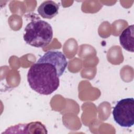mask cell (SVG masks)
<instances>
[{"label":"cell","mask_w":134,"mask_h":134,"mask_svg":"<svg viewBox=\"0 0 134 134\" xmlns=\"http://www.w3.org/2000/svg\"><path fill=\"white\" fill-rule=\"evenodd\" d=\"M61 76L53 64L38 60L29 69L27 81L30 87L35 92L48 95L58 89Z\"/></svg>","instance_id":"1"},{"label":"cell","mask_w":134,"mask_h":134,"mask_svg":"<svg viewBox=\"0 0 134 134\" xmlns=\"http://www.w3.org/2000/svg\"><path fill=\"white\" fill-rule=\"evenodd\" d=\"M53 37L51 26L47 21L34 20L25 28L23 38L28 44L36 48H42L49 44Z\"/></svg>","instance_id":"2"},{"label":"cell","mask_w":134,"mask_h":134,"mask_svg":"<svg viewBox=\"0 0 134 134\" xmlns=\"http://www.w3.org/2000/svg\"><path fill=\"white\" fill-rule=\"evenodd\" d=\"M115 121L122 127H131L134 124V99L126 98L119 100L113 110Z\"/></svg>","instance_id":"3"},{"label":"cell","mask_w":134,"mask_h":134,"mask_svg":"<svg viewBox=\"0 0 134 134\" xmlns=\"http://www.w3.org/2000/svg\"><path fill=\"white\" fill-rule=\"evenodd\" d=\"M38 60L48 62L53 64L56 67L61 75L68 65V62L65 55L62 52L59 51H49Z\"/></svg>","instance_id":"4"},{"label":"cell","mask_w":134,"mask_h":134,"mask_svg":"<svg viewBox=\"0 0 134 134\" xmlns=\"http://www.w3.org/2000/svg\"><path fill=\"white\" fill-rule=\"evenodd\" d=\"M59 5L52 1H46L37 9L38 14L43 18L51 19L58 14Z\"/></svg>","instance_id":"5"},{"label":"cell","mask_w":134,"mask_h":134,"mask_svg":"<svg viewBox=\"0 0 134 134\" xmlns=\"http://www.w3.org/2000/svg\"><path fill=\"white\" fill-rule=\"evenodd\" d=\"M133 25L125 29L119 36V41L122 47L126 50L133 52Z\"/></svg>","instance_id":"6"}]
</instances>
